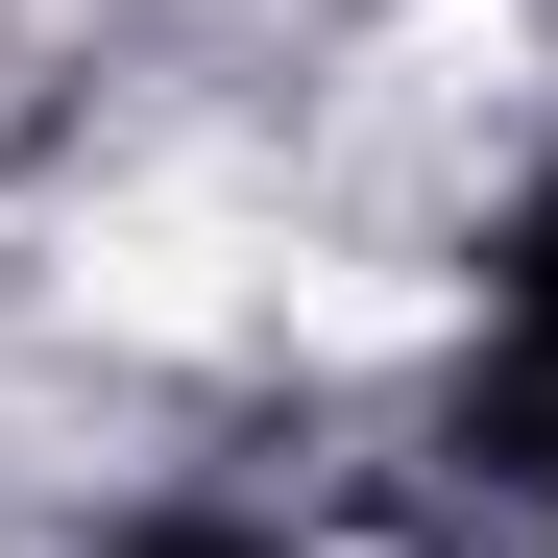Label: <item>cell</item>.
Returning <instances> with one entry per match:
<instances>
[{
	"instance_id": "obj_1",
	"label": "cell",
	"mask_w": 558,
	"mask_h": 558,
	"mask_svg": "<svg viewBox=\"0 0 558 558\" xmlns=\"http://www.w3.org/2000/svg\"><path fill=\"white\" fill-rule=\"evenodd\" d=\"M486 461L558 510V170H534L510 243H486Z\"/></svg>"
},
{
	"instance_id": "obj_2",
	"label": "cell",
	"mask_w": 558,
	"mask_h": 558,
	"mask_svg": "<svg viewBox=\"0 0 558 558\" xmlns=\"http://www.w3.org/2000/svg\"><path fill=\"white\" fill-rule=\"evenodd\" d=\"M122 558H267V534H219V510H146V534H122Z\"/></svg>"
}]
</instances>
